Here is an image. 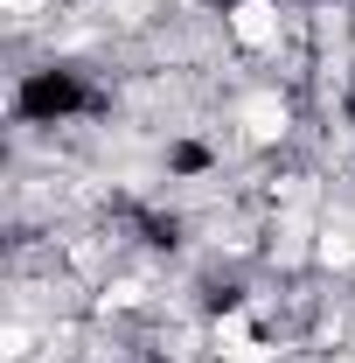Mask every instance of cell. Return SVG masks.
I'll use <instances>...</instances> for the list:
<instances>
[{
	"label": "cell",
	"mask_w": 355,
	"mask_h": 363,
	"mask_svg": "<svg viewBox=\"0 0 355 363\" xmlns=\"http://www.w3.org/2000/svg\"><path fill=\"white\" fill-rule=\"evenodd\" d=\"M230 28H237V43L265 49V43H279V7H272V0H244V7L230 14Z\"/></svg>",
	"instance_id": "6da1fadb"
},
{
	"label": "cell",
	"mask_w": 355,
	"mask_h": 363,
	"mask_svg": "<svg viewBox=\"0 0 355 363\" xmlns=\"http://www.w3.org/2000/svg\"><path fill=\"white\" fill-rule=\"evenodd\" d=\"M35 7H49V0H7V14H35Z\"/></svg>",
	"instance_id": "5b68a950"
},
{
	"label": "cell",
	"mask_w": 355,
	"mask_h": 363,
	"mask_svg": "<svg viewBox=\"0 0 355 363\" xmlns=\"http://www.w3.org/2000/svg\"><path fill=\"white\" fill-rule=\"evenodd\" d=\"M216 350H223V357H265L244 315H223V321H216Z\"/></svg>",
	"instance_id": "7a4b0ae2"
},
{
	"label": "cell",
	"mask_w": 355,
	"mask_h": 363,
	"mask_svg": "<svg viewBox=\"0 0 355 363\" xmlns=\"http://www.w3.org/2000/svg\"><path fill=\"white\" fill-rule=\"evenodd\" d=\"M244 126L258 140H279L286 133V105H279V98H251V105H244Z\"/></svg>",
	"instance_id": "3957f363"
},
{
	"label": "cell",
	"mask_w": 355,
	"mask_h": 363,
	"mask_svg": "<svg viewBox=\"0 0 355 363\" xmlns=\"http://www.w3.org/2000/svg\"><path fill=\"white\" fill-rule=\"evenodd\" d=\"M320 259H327V266H349V259H355V238H349V230H327V238H320Z\"/></svg>",
	"instance_id": "277c9868"
}]
</instances>
